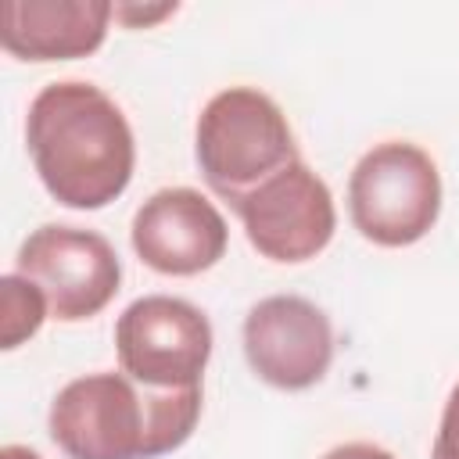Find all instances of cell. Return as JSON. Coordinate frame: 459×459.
I'll return each instance as SVG.
<instances>
[{
	"label": "cell",
	"mask_w": 459,
	"mask_h": 459,
	"mask_svg": "<svg viewBox=\"0 0 459 459\" xmlns=\"http://www.w3.org/2000/svg\"><path fill=\"white\" fill-rule=\"evenodd\" d=\"M25 143L39 183L65 208H104L133 179L136 140L129 118L93 82H47L29 104Z\"/></svg>",
	"instance_id": "obj_1"
},
{
	"label": "cell",
	"mask_w": 459,
	"mask_h": 459,
	"mask_svg": "<svg viewBox=\"0 0 459 459\" xmlns=\"http://www.w3.org/2000/svg\"><path fill=\"white\" fill-rule=\"evenodd\" d=\"M201 420V387L151 391L122 369L68 380L50 402V437L68 459H158Z\"/></svg>",
	"instance_id": "obj_2"
},
{
	"label": "cell",
	"mask_w": 459,
	"mask_h": 459,
	"mask_svg": "<svg viewBox=\"0 0 459 459\" xmlns=\"http://www.w3.org/2000/svg\"><path fill=\"white\" fill-rule=\"evenodd\" d=\"M194 151L208 190L230 208L301 158L283 108L255 86L219 90L201 108Z\"/></svg>",
	"instance_id": "obj_3"
},
{
	"label": "cell",
	"mask_w": 459,
	"mask_h": 459,
	"mask_svg": "<svg viewBox=\"0 0 459 459\" xmlns=\"http://www.w3.org/2000/svg\"><path fill=\"white\" fill-rule=\"evenodd\" d=\"M348 215L377 247L423 240L441 215V172L412 140L369 147L348 176Z\"/></svg>",
	"instance_id": "obj_4"
},
{
	"label": "cell",
	"mask_w": 459,
	"mask_h": 459,
	"mask_svg": "<svg viewBox=\"0 0 459 459\" xmlns=\"http://www.w3.org/2000/svg\"><path fill=\"white\" fill-rule=\"evenodd\" d=\"M118 369L151 391L201 387L212 359V323L186 298L143 294L115 323Z\"/></svg>",
	"instance_id": "obj_5"
},
{
	"label": "cell",
	"mask_w": 459,
	"mask_h": 459,
	"mask_svg": "<svg viewBox=\"0 0 459 459\" xmlns=\"http://www.w3.org/2000/svg\"><path fill=\"white\" fill-rule=\"evenodd\" d=\"M14 273L32 280L50 308V319L82 323L111 305L122 283V262L108 237L82 226L43 222L14 258Z\"/></svg>",
	"instance_id": "obj_6"
},
{
	"label": "cell",
	"mask_w": 459,
	"mask_h": 459,
	"mask_svg": "<svg viewBox=\"0 0 459 459\" xmlns=\"http://www.w3.org/2000/svg\"><path fill=\"white\" fill-rule=\"evenodd\" d=\"M233 212L240 215L251 247L283 265L316 258L337 230L333 194L301 158L247 194Z\"/></svg>",
	"instance_id": "obj_7"
},
{
	"label": "cell",
	"mask_w": 459,
	"mask_h": 459,
	"mask_svg": "<svg viewBox=\"0 0 459 459\" xmlns=\"http://www.w3.org/2000/svg\"><path fill=\"white\" fill-rule=\"evenodd\" d=\"M244 359L258 380L280 391L319 384L333 362V326L301 294H269L244 316Z\"/></svg>",
	"instance_id": "obj_8"
},
{
	"label": "cell",
	"mask_w": 459,
	"mask_h": 459,
	"mask_svg": "<svg viewBox=\"0 0 459 459\" xmlns=\"http://www.w3.org/2000/svg\"><path fill=\"white\" fill-rule=\"evenodd\" d=\"M129 240L147 269L161 276H197L226 255L230 230L201 190L165 186L136 208Z\"/></svg>",
	"instance_id": "obj_9"
},
{
	"label": "cell",
	"mask_w": 459,
	"mask_h": 459,
	"mask_svg": "<svg viewBox=\"0 0 459 459\" xmlns=\"http://www.w3.org/2000/svg\"><path fill=\"white\" fill-rule=\"evenodd\" d=\"M111 18L108 0H4L0 43L22 61H75L100 50Z\"/></svg>",
	"instance_id": "obj_10"
},
{
	"label": "cell",
	"mask_w": 459,
	"mask_h": 459,
	"mask_svg": "<svg viewBox=\"0 0 459 459\" xmlns=\"http://www.w3.org/2000/svg\"><path fill=\"white\" fill-rule=\"evenodd\" d=\"M43 319H50L43 290L22 273H7L0 280V348L14 351L29 337H36Z\"/></svg>",
	"instance_id": "obj_11"
},
{
	"label": "cell",
	"mask_w": 459,
	"mask_h": 459,
	"mask_svg": "<svg viewBox=\"0 0 459 459\" xmlns=\"http://www.w3.org/2000/svg\"><path fill=\"white\" fill-rule=\"evenodd\" d=\"M430 459H459V384L452 387V394L445 402V412H441V423H437V434H434Z\"/></svg>",
	"instance_id": "obj_12"
},
{
	"label": "cell",
	"mask_w": 459,
	"mask_h": 459,
	"mask_svg": "<svg viewBox=\"0 0 459 459\" xmlns=\"http://www.w3.org/2000/svg\"><path fill=\"white\" fill-rule=\"evenodd\" d=\"M176 14V4H158V7H140V4H115V22L129 25V29H147L161 18Z\"/></svg>",
	"instance_id": "obj_13"
},
{
	"label": "cell",
	"mask_w": 459,
	"mask_h": 459,
	"mask_svg": "<svg viewBox=\"0 0 459 459\" xmlns=\"http://www.w3.org/2000/svg\"><path fill=\"white\" fill-rule=\"evenodd\" d=\"M323 459H394V455L373 441H344V445L330 448Z\"/></svg>",
	"instance_id": "obj_14"
},
{
	"label": "cell",
	"mask_w": 459,
	"mask_h": 459,
	"mask_svg": "<svg viewBox=\"0 0 459 459\" xmlns=\"http://www.w3.org/2000/svg\"><path fill=\"white\" fill-rule=\"evenodd\" d=\"M0 459H43V455L36 448H29V445H4Z\"/></svg>",
	"instance_id": "obj_15"
}]
</instances>
